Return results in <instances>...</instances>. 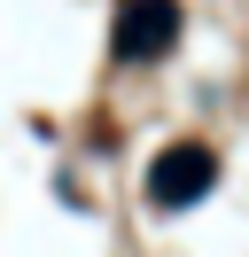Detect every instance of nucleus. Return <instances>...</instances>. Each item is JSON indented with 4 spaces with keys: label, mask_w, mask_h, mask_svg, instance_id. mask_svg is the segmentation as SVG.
Instances as JSON below:
<instances>
[{
    "label": "nucleus",
    "mask_w": 249,
    "mask_h": 257,
    "mask_svg": "<svg viewBox=\"0 0 249 257\" xmlns=\"http://www.w3.org/2000/svg\"><path fill=\"white\" fill-rule=\"evenodd\" d=\"M210 187H218V148L210 141H171V148H156L148 172H140L148 210H187V203H202Z\"/></svg>",
    "instance_id": "nucleus-1"
},
{
    "label": "nucleus",
    "mask_w": 249,
    "mask_h": 257,
    "mask_svg": "<svg viewBox=\"0 0 249 257\" xmlns=\"http://www.w3.org/2000/svg\"><path fill=\"white\" fill-rule=\"evenodd\" d=\"M171 47H179V0H125L117 8V32H109L117 63H156Z\"/></svg>",
    "instance_id": "nucleus-2"
}]
</instances>
